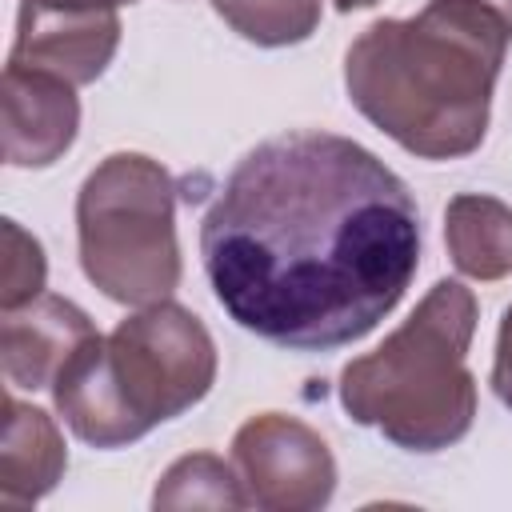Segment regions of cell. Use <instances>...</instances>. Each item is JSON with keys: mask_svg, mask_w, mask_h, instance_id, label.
Masks as SVG:
<instances>
[{"mask_svg": "<svg viewBox=\"0 0 512 512\" xmlns=\"http://www.w3.org/2000/svg\"><path fill=\"white\" fill-rule=\"evenodd\" d=\"M216 304L288 352L364 340L420 268V208L364 144L284 132L256 144L200 224Z\"/></svg>", "mask_w": 512, "mask_h": 512, "instance_id": "cell-1", "label": "cell"}, {"mask_svg": "<svg viewBox=\"0 0 512 512\" xmlns=\"http://www.w3.org/2000/svg\"><path fill=\"white\" fill-rule=\"evenodd\" d=\"M512 20L484 0H428L416 16L368 24L344 56L364 120L420 160H460L488 136L492 88Z\"/></svg>", "mask_w": 512, "mask_h": 512, "instance_id": "cell-2", "label": "cell"}, {"mask_svg": "<svg viewBox=\"0 0 512 512\" xmlns=\"http://www.w3.org/2000/svg\"><path fill=\"white\" fill-rule=\"evenodd\" d=\"M216 344L176 300L144 304L108 336L92 332L56 372L52 400L92 448H124L208 396Z\"/></svg>", "mask_w": 512, "mask_h": 512, "instance_id": "cell-3", "label": "cell"}, {"mask_svg": "<svg viewBox=\"0 0 512 512\" xmlns=\"http://www.w3.org/2000/svg\"><path fill=\"white\" fill-rule=\"evenodd\" d=\"M476 296L460 280H436L412 316L368 356L340 372V404L356 424L376 428L408 452H440L476 420V376L468 344Z\"/></svg>", "mask_w": 512, "mask_h": 512, "instance_id": "cell-4", "label": "cell"}, {"mask_svg": "<svg viewBox=\"0 0 512 512\" xmlns=\"http://www.w3.org/2000/svg\"><path fill=\"white\" fill-rule=\"evenodd\" d=\"M84 276L116 304H160L180 288L176 184L144 152L104 156L76 192Z\"/></svg>", "mask_w": 512, "mask_h": 512, "instance_id": "cell-5", "label": "cell"}, {"mask_svg": "<svg viewBox=\"0 0 512 512\" xmlns=\"http://www.w3.org/2000/svg\"><path fill=\"white\" fill-rule=\"evenodd\" d=\"M232 460L248 504L268 512H316L336 492V460L316 428L284 412H260L232 436Z\"/></svg>", "mask_w": 512, "mask_h": 512, "instance_id": "cell-6", "label": "cell"}, {"mask_svg": "<svg viewBox=\"0 0 512 512\" xmlns=\"http://www.w3.org/2000/svg\"><path fill=\"white\" fill-rule=\"evenodd\" d=\"M116 48H120L116 8H48L36 0H20L8 64L36 68L80 88L92 84L112 64Z\"/></svg>", "mask_w": 512, "mask_h": 512, "instance_id": "cell-7", "label": "cell"}, {"mask_svg": "<svg viewBox=\"0 0 512 512\" xmlns=\"http://www.w3.org/2000/svg\"><path fill=\"white\" fill-rule=\"evenodd\" d=\"M4 108V160L12 168H48L56 164L80 128L76 88L60 76L8 64L0 80Z\"/></svg>", "mask_w": 512, "mask_h": 512, "instance_id": "cell-8", "label": "cell"}, {"mask_svg": "<svg viewBox=\"0 0 512 512\" xmlns=\"http://www.w3.org/2000/svg\"><path fill=\"white\" fill-rule=\"evenodd\" d=\"M96 332L84 308L64 296L40 292L32 304L4 312L0 324V364L12 388H52L64 360Z\"/></svg>", "mask_w": 512, "mask_h": 512, "instance_id": "cell-9", "label": "cell"}, {"mask_svg": "<svg viewBox=\"0 0 512 512\" xmlns=\"http://www.w3.org/2000/svg\"><path fill=\"white\" fill-rule=\"evenodd\" d=\"M64 468H68V448L56 420L44 408L24 404L8 392L4 436H0V504L28 508L44 500L60 484Z\"/></svg>", "mask_w": 512, "mask_h": 512, "instance_id": "cell-10", "label": "cell"}, {"mask_svg": "<svg viewBox=\"0 0 512 512\" xmlns=\"http://www.w3.org/2000/svg\"><path fill=\"white\" fill-rule=\"evenodd\" d=\"M444 244L472 280L512 276V208L484 192H460L444 208Z\"/></svg>", "mask_w": 512, "mask_h": 512, "instance_id": "cell-11", "label": "cell"}, {"mask_svg": "<svg viewBox=\"0 0 512 512\" xmlns=\"http://www.w3.org/2000/svg\"><path fill=\"white\" fill-rule=\"evenodd\" d=\"M152 508H248V492L216 452H188L160 476Z\"/></svg>", "mask_w": 512, "mask_h": 512, "instance_id": "cell-12", "label": "cell"}, {"mask_svg": "<svg viewBox=\"0 0 512 512\" xmlns=\"http://www.w3.org/2000/svg\"><path fill=\"white\" fill-rule=\"evenodd\" d=\"M232 32L260 48L300 44L320 24V0H212Z\"/></svg>", "mask_w": 512, "mask_h": 512, "instance_id": "cell-13", "label": "cell"}, {"mask_svg": "<svg viewBox=\"0 0 512 512\" xmlns=\"http://www.w3.org/2000/svg\"><path fill=\"white\" fill-rule=\"evenodd\" d=\"M48 260L32 232H24L16 220H4V272H0V308H24L44 292Z\"/></svg>", "mask_w": 512, "mask_h": 512, "instance_id": "cell-14", "label": "cell"}, {"mask_svg": "<svg viewBox=\"0 0 512 512\" xmlns=\"http://www.w3.org/2000/svg\"><path fill=\"white\" fill-rule=\"evenodd\" d=\"M492 392L500 396L504 408H512V304L500 316L496 332V360H492Z\"/></svg>", "mask_w": 512, "mask_h": 512, "instance_id": "cell-15", "label": "cell"}, {"mask_svg": "<svg viewBox=\"0 0 512 512\" xmlns=\"http://www.w3.org/2000/svg\"><path fill=\"white\" fill-rule=\"evenodd\" d=\"M36 4H48V8H120L132 0H36Z\"/></svg>", "mask_w": 512, "mask_h": 512, "instance_id": "cell-16", "label": "cell"}, {"mask_svg": "<svg viewBox=\"0 0 512 512\" xmlns=\"http://www.w3.org/2000/svg\"><path fill=\"white\" fill-rule=\"evenodd\" d=\"M336 4V12H360V8H372L376 0H332Z\"/></svg>", "mask_w": 512, "mask_h": 512, "instance_id": "cell-17", "label": "cell"}, {"mask_svg": "<svg viewBox=\"0 0 512 512\" xmlns=\"http://www.w3.org/2000/svg\"><path fill=\"white\" fill-rule=\"evenodd\" d=\"M484 4H492V8H496V12H504V16H508V20H512V0H484Z\"/></svg>", "mask_w": 512, "mask_h": 512, "instance_id": "cell-18", "label": "cell"}]
</instances>
